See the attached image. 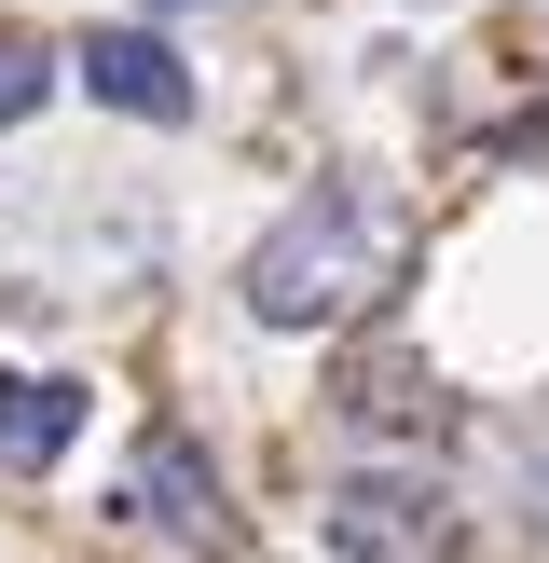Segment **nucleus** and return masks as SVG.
I'll use <instances>...</instances> for the list:
<instances>
[{"mask_svg":"<svg viewBox=\"0 0 549 563\" xmlns=\"http://www.w3.org/2000/svg\"><path fill=\"white\" fill-rule=\"evenodd\" d=\"M384 275H399V220H384L357 179H316L261 247H247V317L261 330H329V317H357Z\"/></svg>","mask_w":549,"mask_h":563,"instance_id":"nucleus-1","label":"nucleus"},{"mask_svg":"<svg viewBox=\"0 0 549 563\" xmlns=\"http://www.w3.org/2000/svg\"><path fill=\"white\" fill-rule=\"evenodd\" d=\"M329 550L344 563H453V495L412 482V467H371V482L329 495Z\"/></svg>","mask_w":549,"mask_h":563,"instance_id":"nucleus-2","label":"nucleus"},{"mask_svg":"<svg viewBox=\"0 0 549 563\" xmlns=\"http://www.w3.org/2000/svg\"><path fill=\"white\" fill-rule=\"evenodd\" d=\"M69 69L97 82L124 124H192V69H179V42H165V27H82Z\"/></svg>","mask_w":549,"mask_h":563,"instance_id":"nucleus-3","label":"nucleus"},{"mask_svg":"<svg viewBox=\"0 0 549 563\" xmlns=\"http://www.w3.org/2000/svg\"><path fill=\"white\" fill-rule=\"evenodd\" d=\"M124 509L137 522H165V537H179V550H234V509H220V482H206V454H192V440L179 427H152V440H137V467H124Z\"/></svg>","mask_w":549,"mask_h":563,"instance_id":"nucleus-4","label":"nucleus"},{"mask_svg":"<svg viewBox=\"0 0 549 563\" xmlns=\"http://www.w3.org/2000/svg\"><path fill=\"white\" fill-rule=\"evenodd\" d=\"M82 440V385L69 372H0V467H55Z\"/></svg>","mask_w":549,"mask_h":563,"instance_id":"nucleus-5","label":"nucleus"},{"mask_svg":"<svg viewBox=\"0 0 549 563\" xmlns=\"http://www.w3.org/2000/svg\"><path fill=\"white\" fill-rule=\"evenodd\" d=\"M344 427L371 440V427H399V440H439L453 412H439V385L412 372V357H371V372H344Z\"/></svg>","mask_w":549,"mask_h":563,"instance_id":"nucleus-6","label":"nucleus"},{"mask_svg":"<svg viewBox=\"0 0 549 563\" xmlns=\"http://www.w3.org/2000/svg\"><path fill=\"white\" fill-rule=\"evenodd\" d=\"M42 97H55V55H42V42H0V137H14Z\"/></svg>","mask_w":549,"mask_h":563,"instance_id":"nucleus-7","label":"nucleus"}]
</instances>
